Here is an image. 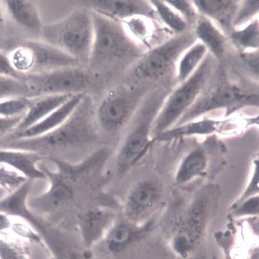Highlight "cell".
Segmentation results:
<instances>
[{"instance_id": "d4e9b609", "label": "cell", "mask_w": 259, "mask_h": 259, "mask_svg": "<svg viewBox=\"0 0 259 259\" xmlns=\"http://www.w3.org/2000/svg\"><path fill=\"white\" fill-rule=\"evenodd\" d=\"M206 47L204 44H198L193 47L182 58L179 67L178 77L183 81L190 76L193 71L204 58Z\"/></svg>"}, {"instance_id": "f1b7e54d", "label": "cell", "mask_w": 259, "mask_h": 259, "mask_svg": "<svg viewBox=\"0 0 259 259\" xmlns=\"http://www.w3.org/2000/svg\"><path fill=\"white\" fill-rule=\"evenodd\" d=\"M150 3L156 10L162 20L171 29L179 32L186 28V22L169 8L165 2L152 1Z\"/></svg>"}, {"instance_id": "b9f144b4", "label": "cell", "mask_w": 259, "mask_h": 259, "mask_svg": "<svg viewBox=\"0 0 259 259\" xmlns=\"http://www.w3.org/2000/svg\"><path fill=\"white\" fill-rule=\"evenodd\" d=\"M53 259H54V258H53Z\"/></svg>"}, {"instance_id": "836d02e7", "label": "cell", "mask_w": 259, "mask_h": 259, "mask_svg": "<svg viewBox=\"0 0 259 259\" xmlns=\"http://www.w3.org/2000/svg\"><path fill=\"white\" fill-rule=\"evenodd\" d=\"M233 207L238 214H257L258 211V195L234 204Z\"/></svg>"}, {"instance_id": "9a60e30c", "label": "cell", "mask_w": 259, "mask_h": 259, "mask_svg": "<svg viewBox=\"0 0 259 259\" xmlns=\"http://www.w3.org/2000/svg\"><path fill=\"white\" fill-rule=\"evenodd\" d=\"M117 217L114 210L102 206L90 208L79 213L77 226L82 244L92 250L102 240Z\"/></svg>"}, {"instance_id": "74e56055", "label": "cell", "mask_w": 259, "mask_h": 259, "mask_svg": "<svg viewBox=\"0 0 259 259\" xmlns=\"http://www.w3.org/2000/svg\"><path fill=\"white\" fill-rule=\"evenodd\" d=\"M258 8V2H247L243 8L240 12L236 20V23L240 22L248 18L255 12L257 11Z\"/></svg>"}, {"instance_id": "4fadbf2b", "label": "cell", "mask_w": 259, "mask_h": 259, "mask_svg": "<svg viewBox=\"0 0 259 259\" xmlns=\"http://www.w3.org/2000/svg\"><path fill=\"white\" fill-rule=\"evenodd\" d=\"M162 194V187L156 181L144 179L137 182L124 198L122 215L134 223H144L158 205Z\"/></svg>"}, {"instance_id": "52a82bcc", "label": "cell", "mask_w": 259, "mask_h": 259, "mask_svg": "<svg viewBox=\"0 0 259 259\" xmlns=\"http://www.w3.org/2000/svg\"><path fill=\"white\" fill-rule=\"evenodd\" d=\"M206 62L162 104L153 124V140L174 127L196 102L210 74V64L208 61Z\"/></svg>"}, {"instance_id": "f546056e", "label": "cell", "mask_w": 259, "mask_h": 259, "mask_svg": "<svg viewBox=\"0 0 259 259\" xmlns=\"http://www.w3.org/2000/svg\"><path fill=\"white\" fill-rule=\"evenodd\" d=\"M27 180L18 172L0 163V188L9 193L19 188Z\"/></svg>"}, {"instance_id": "603a6c76", "label": "cell", "mask_w": 259, "mask_h": 259, "mask_svg": "<svg viewBox=\"0 0 259 259\" xmlns=\"http://www.w3.org/2000/svg\"><path fill=\"white\" fill-rule=\"evenodd\" d=\"M208 165L207 154L203 148L198 147L191 151L181 161L177 170L175 181L178 186H184L203 175Z\"/></svg>"}, {"instance_id": "2e32d148", "label": "cell", "mask_w": 259, "mask_h": 259, "mask_svg": "<svg viewBox=\"0 0 259 259\" xmlns=\"http://www.w3.org/2000/svg\"><path fill=\"white\" fill-rule=\"evenodd\" d=\"M81 3L91 12L114 21L122 22L137 16L151 17L150 2L144 1H85Z\"/></svg>"}, {"instance_id": "7402d4cb", "label": "cell", "mask_w": 259, "mask_h": 259, "mask_svg": "<svg viewBox=\"0 0 259 259\" xmlns=\"http://www.w3.org/2000/svg\"><path fill=\"white\" fill-rule=\"evenodd\" d=\"M223 120L212 118L195 120L183 124L175 126L153 139L156 141H166L177 138L194 136H207L219 133Z\"/></svg>"}, {"instance_id": "ac0fdd59", "label": "cell", "mask_w": 259, "mask_h": 259, "mask_svg": "<svg viewBox=\"0 0 259 259\" xmlns=\"http://www.w3.org/2000/svg\"><path fill=\"white\" fill-rule=\"evenodd\" d=\"M48 158L41 154L22 150L0 148V163L18 172L26 179H47V176L38 164Z\"/></svg>"}, {"instance_id": "f35d334b", "label": "cell", "mask_w": 259, "mask_h": 259, "mask_svg": "<svg viewBox=\"0 0 259 259\" xmlns=\"http://www.w3.org/2000/svg\"><path fill=\"white\" fill-rule=\"evenodd\" d=\"M14 230L20 235L33 239L37 242H41L40 237L34 234L25 226L16 224L14 226Z\"/></svg>"}, {"instance_id": "8992f818", "label": "cell", "mask_w": 259, "mask_h": 259, "mask_svg": "<svg viewBox=\"0 0 259 259\" xmlns=\"http://www.w3.org/2000/svg\"><path fill=\"white\" fill-rule=\"evenodd\" d=\"M143 98L135 88L120 86L110 90L95 109L98 130L109 137L119 138Z\"/></svg>"}, {"instance_id": "d590c367", "label": "cell", "mask_w": 259, "mask_h": 259, "mask_svg": "<svg viewBox=\"0 0 259 259\" xmlns=\"http://www.w3.org/2000/svg\"><path fill=\"white\" fill-rule=\"evenodd\" d=\"M23 117L24 116L15 118L0 117V139H3L13 133Z\"/></svg>"}, {"instance_id": "4316f807", "label": "cell", "mask_w": 259, "mask_h": 259, "mask_svg": "<svg viewBox=\"0 0 259 259\" xmlns=\"http://www.w3.org/2000/svg\"><path fill=\"white\" fill-rule=\"evenodd\" d=\"M31 103L30 98L12 97L0 101V117L15 118L23 116Z\"/></svg>"}, {"instance_id": "5b68a950", "label": "cell", "mask_w": 259, "mask_h": 259, "mask_svg": "<svg viewBox=\"0 0 259 259\" xmlns=\"http://www.w3.org/2000/svg\"><path fill=\"white\" fill-rule=\"evenodd\" d=\"M13 69L22 76L80 67L78 61L42 40H24L7 52Z\"/></svg>"}, {"instance_id": "6da1fadb", "label": "cell", "mask_w": 259, "mask_h": 259, "mask_svg": "<svg viewBox=\"0 0 259 259\" xmlns=\"http://www.w3.org/2000/svg\"><path fill=\"white\" fill-rule=\"evenodd\" d=\"M93 100L84 94L75 110L61 125L38 137L0 141V148L29 151L62 160L64 155L88 151L97 142L99 132Z\"/></svg>"}, {"instance_id": "1f68e13d", "label": "cell", "mask_w": 259, "mask_h": 259, "mask_svg": "<svg viewBox=\"0 0 259 259\" xmlns=\"http://www.w3.org/2000/svg\"><path fill=\"white\" fill-rule=\"evenodd\" d=\"M197 7L203 12L212 16L224 14L231 8L232 2L224 1L194 2Z\"/></svg>"}, {"instance_id": "4dcf8cb0", "label": "cell", "mask_w": 259, "mask_h": 259, "mask_svg": "<svg viewBox=\"0 0 259 259\" xmlns=\"http://www.w3.org/2000/svg\"><path fill=\"white\" fill-rule=\"evenodd\" d=\"M258 158L257 156L252 161L250 176L246 186L234 204L258 195Z\"/></svg>"}, {"instance_id": "ba28073f", "label": "cell", "mask_w": 259, "mask_h": 259, "mask_svg": "<svg viewBox=\"0 0 259 259\" xmlns=\"http://www.w3.org/2000/svg\"><path fill=\"white\" fill-rule=\"evenodd\" d=\"M31 98L85 94L93 84L91 74L80 67L54 70L25 76Z\"/></svg>"}, {"instance_id": "e575fe53", "label": "cell", "mask_w": 259, "mask_h": 259, "mask_svg": "<svg viewBox=\"0 0 259 259\" xmlns=\"http://www.w3.org/2000/svg\"><path fill=\"white\" fill-rule=\"evenodd\" d=\"M0 75L12 77L24 81L25 76L20 75L12 67L7 52L0 50Z\"/></svg>"}, {"instance_id": "3957f363", "label": "cell", "mask_w": 259, "mask_h": 259, "mask_svg": "<svg viewBox=\"0 0 259 259\" xmlns=\"http://www.w3.org/2000/svg\"><path fill=\"white\" fill-rule=\"evenodd\" d=\"M162 104L153 95L144 97L121 138L116 158L120 176L136 166L154 143L152 128Z\"/></svg>"}, {"instance_id": "7c38bea8", "label": "cell", "mask_w": 259, "mask_h": 259, "mask_svg": "<svg viewBox=\"0 0 259 259\" xmlns=\"http://www.w3.org/2000/svg\"><path fill=\"white\" fill-rule=\"evenodd\" d=\"M40 168L49 182V187L42 194L28 199L27 204L31 210L41 214H50L65 208L74 199L73 183L75 179L59 169L55 172L46 166Z\"/></svg>"}, {"instance_id": "8fae6325", "label": "cell", "mask_w": 259, "mask_h": 259, "mask_svg": "<svg viewBox=\"0 0 259 259\" xmlns=\"http://www.w3.org/2000/svg\"><path fill=\"white\" fill-rule=\"evenodd\" d=\"M151 222L133 223L122 215L117 217L102 240L92 250L109 257L117 256L135 247L151 230Z\"/></svg>"}, {"instance_id": "8d00e7d4", "label": "cell", "mask_w": 259, "mask_h": 259, "mask_svg": "<svg viewBox=\"0 0 259 259\" xmlns=\"http://www.w3.org/2000/svg\"><path fill=\"white\" fill-rule=\"evenodd\" d=\"M7 21L2 1H0V50L7 48Z\"/></svg>"}, {"instance_id": "83f0119b", "label": "cell", "mask_w": 259, "mask_h": 259, "mask_svg": "<svg viewBox=\"0 0 259 259\" xmlns=\"http://www.w3.org/2000/svg\"><path fill=\"white\" fill-rule=\"evenodd\" d=\"M234 41L245 48L255 49L258 46V26L254 22L243 29L238 30L233 34Z\"/></svg>"}, {"instance_id": "60d3db41", "label": "cell", "mask_w": 259, "mask_h": 259, "mask_svg": "<svg viewBox=\"0 0 259 259\" xmlns=\"http://www.w3.org/2000/svg\"><path fill=\"white\" fill-rule=\"evenodd\" d=\"M10 226L9 219L4 213L0 212V231L8 228Z\"/></svg>"}, {"instance_id": "44dd1931", "label": "cell", "mask_w": 259, "mask_h": 259, "mask_svg": "<svg viewBox=\"0 0 259 259\" xmlns=\"http://www.w3.org/2000/svg\"><path fill=\"white\" fill-rule=\"evenodd\" d=\"M73 95H50L30 98L29 109L14 132L25 130L39 122Z\"/></svg>"}, {"instance_id": "7a4b0ae2", "label": "cell", "mask_w": 259, "mask_h": 259, "mask_svg": "<svg viewBox=\"0 0 259 259\" xmlns=\"http://www.w3.org/2000/svg\"><path fill=\"white\" fill-rule=\"evenodd\" d=\"M91 12L94 39L88 65L95 70H108L135 63L145 52L122 23Z\"/></svg>"}, {"instance_id": "cb8c5ba5", "label": "cell", "mask_w": 259, "mask_h": 259, "mask_svg": "<svg viewBox=\"0 0 259 259\" xmlns=\"http://www.w3.org/2000/svg\"><path fill=\"white\" fill-rule=\"evenodd\" d=\"M199 38L207 46L212 52L219 57L225 50V39L223 35L213 24L207 20L200 21L197 27Z\"/></svg>"}, {"instance_id": "d6a6232c", "label": "cell", "mask_w": 259, "mask_h": 259, "mask_svg": "<svg viewBox=\"0 0 259 259\" xmlns=\"http://www.w3.org/2000/svg\"><path fill=\"white\" fill-rule=\"evenodd\" d=\"M0 258L27 259L21 248L4 240H0Z\"/></svg>"}, {"instance_id": "9c48e42d", "label": "cell", "mask_w": 259, "mask_h": 259, "mask_svg": "<svg viewBox=\"0 0 259 259\" xmlns=\"http://www.w3.org/2000/svg\"><path fill=\"white\" fill-rule=\"evenodd\" d=\"M8 51L24 40H42L44 25L38 8L30 1H2Z\"/></svg>"}, {"instance_id": "277c9868", "label": "cell", "mask_w": 259, "mask_h": 259, "mask_svg": "<svg viewBox=\"0 0 259 259\" xmlns=\"http://www.w3.org/2000/svg\"><path fill=\"white\" fill-rule=\"evenodd\" d=\"M94 39L91 12L77 10L65 18L44 26L42 40L88 65Z\"/></svg>"}, {"instance_id": "484cf974", "label": "cell", "mask_w": 259, "mask_h": 259, "mask_svg": "<svg viewBox=\"0 0 259 259\" xmlns=\"http://www.w3.org/2000/svg\"><path fill=\"white\" fill-rule=\"evenodd\" d=\"M15 97L31 98L26 82L12 77L0 75V101Z\"/></svg>"}, {"instance_id": "5bb4252c", "label": "cell", "mask_w": 259, "mask_h": 259, "mask_svg": "<svg viewBox=\"0 0 259 259\" xmlns=\"http://www.w3.org/2000/svg\"><path fill=\"white\" fill-rule=\"evenodd\" d=\"M184 42L178 39L145 52L134 64V76L142 81L155 80L163 76L182 49Z\"/></svg>"}, {"instance_id": "ab89813d", "label": "cell", "mask_w": 259, "mask_h": 259, "mask_svg": "<svg viewBox=\"0 0 259 259\" xmlns=\"http://www.w3.org/2000/svg\"><path fill=\"white\" fill-rule=\"evenodd\" d=\"M166 3L171 5L178 10L185 14L190 15L191 9L189 4L187 2L183 1H168L165 2Z\"/></svg>"}, {"instance_id": "e0dca14e", "label": "cell", "mask_w": 259, "mask_h": 259, "mask_svg": "<svg viewBox=\"0 0 259 259\" xmlns=\"http://www.w3.org/2000/svg\"><path fill=\"white\" fill-rule=\"evenodd\" d=\"M85 94L74 95L39 122L25 130L13 132L3 140H11L33 138L46 134L56 129L70 116Z\"/></svg>"}, {"instance_id": "30bf717a", "label": "cell", "mask_w": 259, "mask_h": 259, "mask_svg": "<svg viewBox=\"0 0 259 259\" xmlns=\"http://www.w3.org/2000/svg\"><path fill=\"white\" fill-rule=\"evenodd\" d=\"M255 103L258 105L257 96L246 94L234 86H222L195 102L175 126L196 120L212 111L227 109L230 114L238 107Z\"/></svg>"}, {"instance_id": "d6986e66", "label": "cell", "mask_w": 259, "mask_h": 259, "mask_svg": "<svg viewBox=\"0 0 259 259\" xmlns=\"http://www.w3.org/2000/svg\"><path fill=\"white\" fill-rule=\"evenodd\" d=\"M44 235L54 259H94L91 249L78 245L62 231L46 229Z\"/></svg>"}, {"instance_id": "ffe728a7", "label": "cell", "mask_w": 259, "mask_h": 259, "mask_svg": "<svg viewBox=\"0 0 259 259\" xmlns=\"http://www.w3.org/2000/svg\"><path fill=\"white\" fill-rule=\"evenodd\" d=\"M33 181L27 180L17 189L0 199V212L22 217L41 233L44 229V224L33 214L27 204Z\"/></svg>"}]
</instances>
